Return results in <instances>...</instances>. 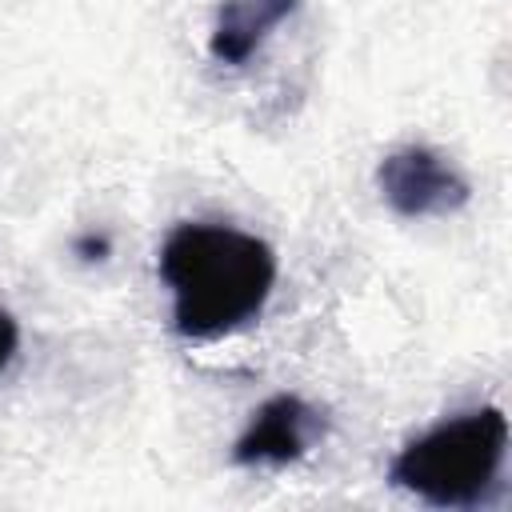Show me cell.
<instances>
[{"label": "cell", "instance_id": "cell-1", "mask_svg": "<svg viewBox=\"0 0 512 512\" xmlns=\"http://www.w3.org/2000/svg\"><path fill=\"white\" fill-rule=\"evenodd\" d=\"M160 280L172 292V328L188 340H220L264 312L276 256L252 232L188 220L160 248Z\"/></svg>", "mask_w": 512, "mask_h": 512}, {"label": "cell", "instance_id": "cell-2", "mask_svg": "<svg viewBox=\"0 0 512 512\" xmlns=\"http://www.w3.org/2000/svg\"><path fill=\"white\" fill-rule=\"evenodd\" d=\"M504 456H508L504 412L472 408L408 440L388 464V484L412 492L432 508H476L496 488Z\"/></svg>", "mask_w": 512, "mask_h": 512}, {"label": "cell", "instance_id": "cell-3", "mask_svg": "<svg viewBox=\"0 0 512 512\" xmlns=\"http://www.w3.org/2000/svg\"><path fill=\"white\" fill-rule=\"evenodd\" d=\"M376 184L388 208L408 220L448 216L468 204V180L456 172V164H448L436 148L424 144H404L388 152L376 168Z\"/></svg>", "mask_w": 512, "mask_h": 512}, {"label": "cell", "instance_id": "cell-4", "mask_svg": "<svg viewBox=\"0 0 512 512\" xmlns=\"http://www.w3.org/2000/svg\"><path fill=\"white\" fill-rule=\"evenodd\" d=\"M324 436V416L296 392H280L264 400L240 440L232 444V464L256 468V464H292L308 456V448Z\"/></svg>", "mask_w": 512, "mask_h": 512}, {"label": "cell", "instance_id": "cell-5", "mask_svg": "<svg viewBox=\"0 0 512 512\" xmlns=\"http://www.w3.org/2000/svg\"><path fill=\"white\" fill-rule=\"evenodd\" d=\"M300 0H224L212 28V56L220 64H244L284 16L296 12Z\"/></svg>", "mask_w": 512, "mask_h": 512}, {"label": "cell", "instance_id": "cell-6", "mask_svg": "<svg viewBox=\"0 0 512 512\" xmlns=\"http://www.w3.org/2000/svg\"><path fill=\"white\" fill-rule=\"evenodd\" d=\"M16 348H20V328H16V320H12V316L0 308V372L12 364Z\"/></svg>", "mask_w": 512, "mask_h": 512}]
</instances>
